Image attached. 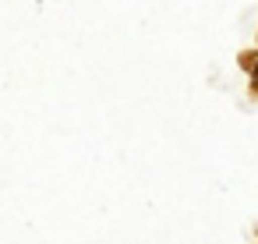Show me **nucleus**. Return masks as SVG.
<instances>
[]
</instances>
